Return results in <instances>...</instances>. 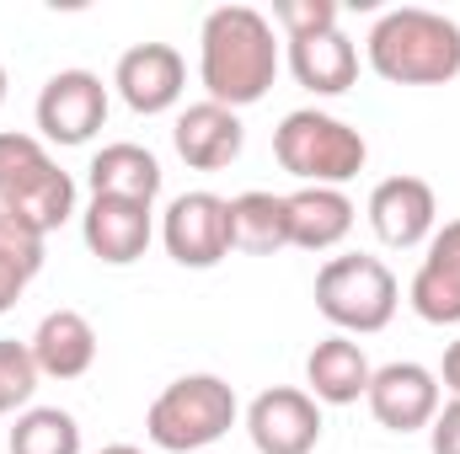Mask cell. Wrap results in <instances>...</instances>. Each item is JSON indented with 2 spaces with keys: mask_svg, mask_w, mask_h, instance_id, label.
Listing matches in <instances>:
<instances>
[{
  "mask_svg": "<svg viewBox=\"0 0 460 454\" xmlns=\"http://www.w3.org/2000/svg\"><path fill=\"white\" fill-rule=\"evenodd\" d=\"M279 38L257 5H215L199 27V81L230 113L262 102L279 81Z\"/></svg>",
  "mask_w": 460,
  "mask_h": 454,
  "instance_id": "cell-1",
  "label": "cell"
},
{
  "mask_svg": "<svg viewBox=\"0 0 460 454\" xmlns=\"http://www.w3.org/2000/svg\"><path fill=\"white\" fill-rule=\"evenodd\" d=\"M364 59L391 86H450L460 75V22L429 5H396L369 27Z\"/></svg>",
  "mask_w": 460,
  "mask_h": 454,
  "instance_id": "cell-2",
  "label": "cell"
},
{
  "mask_svg": "<svg viewBox=\"0 0 460 454\" xmlns=\"http://www.w3.org/2000/svg\"><path fill=\"white\" fill-rule=\"evenodd\" d=\"M273 155L300 188H343V182H353L364 171L369 139L353 123H343L338 113L295 108L273 128Z\"/></svg>",
  "mask_w": 460,
  "mask_h": 454,
  "instance_id": "cell-3",
  "label": "cell"
},
{
  "mask_svg": "<svg viewBox=\"0 0 460 454\" xmlns=\"http://www.w3.org/2000/svg\"><path fill=\"white\" fill-rule=\"evenodd\" d=\"M0 209L43 240L75 214V177L49 155L38 134H0Z\"/></svg>",
  "mask_w": 460,
  "mask_h": 454,
  "instance_id": "cell-4",
  "label": "cell"
},
{
  "mask_svg": "<svg viewBox=\"0 0 460 454\" xmlns=\"http://www.w3.org/2000/svg\"><path fill=\"white\" fill-rule=\"evenodd\" d=\"M235 417H241V406H235L230 380H220V374H182V380H172L150 401L145 433H150L155 450L193 454V450L220 444L230 428H235Z\"/></svg>",
  "mask_w": 460,
  "mask_h": 454,
  "instance_id": "cell-5",
  "label": "cell"
},
{
  "mask_svg": "<svg viewBox=\"0 0 460 454\" xmlns=\"http://www.w3.org/2000/svg\"><path fill=\"white\" fill-rule=\"evenodd\" d=\"M402 305V284L396 273L369 257V251H348V257H327L316 273V310L343 332V337H369L385 332L391 316Z\"/></svg>",
  "mask_w": 460,
  "mask_h": 454,
  "instance_id": "cell-6",
  "label": "cell"
},
{
  "mask_svg": "<svg viewBox=\"0 0 460 454\" xmlns=\"http://www.w3.org/2000/svg\"><path fill=\"white\" fill-rule=\"evenodd\" d=\"M108 108H113V97H108L97 70H54L38 92V108H32L38 139L59 144V150L65 144H92L108 123Z\"/></svg>",
  "mask_w": 460,
  "mask_h": 454,
  "instance_id": "cell-7",
  "label": "cell"
},
{
  "mask_svg": "<svg viewBox=\"0 0 460 454\" xmlns=\"http://www.w3.org/2000/svg\"><path fill=\"white\" fill-rule=\"evenodd\" d=\"M161 240H166V257L177 267H193V273H209L220 267L230 251V198L199 188V193H177L161 214Z\"/></svg>",
  "mask_w": 460,
  "mask_h": 454,
  "instance_id": "cell-8",
  "label": "cell"
},
{
  "mask_svg": "<svg viewBox=\"0 0 460 454\" xmlns=\"http://www.w3.org/2000/svg\"><path fill=\"white\" fill-rule=\"evenodd\" d=\"M246 439L257 454H311L322 444V401L295 385L257 390L246 406Z\"/></svg>",
  "mask_w": 460,
  "mask_h": 454,
  "instance_id": "cell-9",
  "label": "cell"
},
{
  "mask_svg": "<svg viewBox=\"0 0 460 454\" xmlns=\"http://www.w3.org/2000/svg\"><path fill=\"white\" fill-rule=\"evenodd\" d=\"M364 214H369V230L380 235V246L412 251V246H429V235L439 230V198H434V188L423 177L396 171V177L375 182Z\"/></svg>",
  "mask_w": 460,
  "mask_h": 454,
  "instance_id": "cell-10",
  "label": "cell"
},
{
  "mask_svg": "<svg viewBox=\"0 0 460 454\" xmlns=\"http://www.w3.org/2000/svg\"><path fill=\"white\" fill-rule=\"evenodd\" d=\"M364 401H369V412H375L380 428H391V433H418V428H429L434 412L445 406V385H439V374H434L429 363L396 358V363L375 369Z\"/></svg>",
  "mask_w": 460,
  "mask_h": 454,
  "instance_id": "cell-11",
  "label": "cell"
},
{
  "mask_svg": "<svg viewBox=\"0 0 460 454\" xmlns=\"http://www.w3.org/2000/svg\"><path fill=\"white\" fill-rule=\"evenodd\" d=\"M113 92L123 97V108L139 118L172 113L188 92V65L172 43H134V48L118 54Z\"/></svg>",
  "mask_w": 460,
  "mask_h": 454,
  "instance_id": "cell-12",
  "label": "cell"
},
{
  "mask_svg": "<svg viewBox=\"0 0 460 454\" xmlns=\"http://www.w3.org/2000/svg\"><path fill=\"white\" fill-rule=\"evenodd\" d=\"M407 305L429 327H460V220H445L429 235L423 262L407 284Z\"/></svg>",
  "mask_w": 460,
  "mask_h": 454,
  "instance_id": "cell-13",
  "label": "cell"
},
{
  "mask_svg": "<svg viewBox=\"0 0 460 454\" xmlns=\"http://www.w3.org/2000/svg\"><path fill=\"white\" fill-rule=\"evenodd\" d=\"M172 150L193 166V171H226L230 161L246 150V128L241 113H230L220 102H188L172 123Z\"/></svg>",
  "mask_w": 460,
  "mask_h": 454,
  "instance_id": "cell-14",
  "label": "cell"
},
{
  "mask_svg": "<svg viewBox=\"0 0 460 454\" xmlns=\"http://www.w3.org/2000/svg\"><path fill=\"white\" fill-rule=\"evenodd\" d=\"M155 209L150 204H128V198H92L81 214V240L97 262L108 267H128L145 257L150 235H155Z\"/></svg>",
  "mask_w": 460,
  "mask_h": 454,
  "instance_id": "cell-15",
  "label": "cell"
},
{
  "mask_svg": "<svg viewBox=\"0 0 460 454\" xmlns=\"http://www.w3.org/2000/svg\"><path fill=\"white\" fill-rule=\"evenodd\" d=\"M161 182H166L161 161H155L145 144H134V139L102 144V150L92 155V166H86L92 198H128V204H150V209H155Z\"/></svg>",
  "mask_w": 460,
  "mask_h": 454,
  "instance_id": "cell-16",
  "label": "cell"
},
{
  "mask_svg": "<svg viewBox=\"0 0 460 454\" xmlns=\"http://www.w3.org/2000/svg\"><path fill=\"white\" fill-rule=\"evenodd\" d=\"M27 347H32L38 374H49V380H81L97 363V327L81 310L59 305V310H49L38 321V332L27 337Z\"/></svg>",
  "mask_w": 460,
  "mask_h": 454,
  "instance_id": "cell-17",
  "label": "cell"
},
{
  "mask_svg": "<svg viewBox=\"0 0 460 454\" xmlns=\"http://www.w3.org/2000/svg\"><path fill=\"white\" fill-rule=\"evenodd\" d=\"M369 380H375V369H369L364 347L353 337H343V332L322 337L311 347V358H305V390L322 406H353V401H364Z\"/></svg>",
  "mask_w": 460,
  "mask_h": 454,
  "instance_id": "cell-18",
  "label": "cell"
},
{
  "mask_svg": "<svg viewBox=\"0 0 460 454\" xmlns=\"http://www.w3.org/2000/svg\"><path fill=\"white\" fill-rule=\"evenodd\" d=\"M284 204H289V246L300 251H338L358 220L343 188H295L284 193Z\"/></svg>",
  "mask_w": 460,
  "mask_h": 454,
  "instance_id": "cell-19",
  "label": "cell"
},
{
  "mask_svg": "<svg viewBox=\"0 0 460 454\" xmlns=\"http://www.w3.org/2000/svg\"><path fill=\"white\" fill-rule=\"evenodd\" d=\"M289 75L311 92V97H343L358 81V43L343 27L316 32V38H295L289 43Z\"/></svg>",
  "mask_w": 460,
  "mask_h": 454,
  "instance_id": "cell-20",
  "label": "cell"
},
{
  "mask_svg": "<svg viewBox=\"0 0 460 454\" xmlns=\"http://www.w3.org/2000/svg\"><path fill=\"white\" fill-rule=\"evenodd\" d=\"M230 246L246 257H273L289 246V204L284 193L252 188L241 198H230Z\"/></svg>",
  "mask_w": 460,
  "mask_h": 454,
  "instance_id": "cell-21",
  "label": "cell"
},
{
  "mask_svg": "<svg viewBox=\"0 0 460 454\" xmlns=\"http://www.w3.org/2000/svg\"><path fill=\"white\" fill-rule=\"evenodd\" d=\"M11 454H81V423L65 406H27L5 439Z\"/></svg>",
  "mask_w": 460,
  "mask_h": 454,
  "instance_id": "cell-22",
  "label": "cell"
},
{
  "mask_svg": "<svg viewBox=\"0 0 460 454\" xmlns=\"http://www.w3.org/2000/svg\"><path fill=\"white\" fill-rule=\"evenodd\" d=\"M38 363H32V347L16 337H0V417L5 412H16V406H27L32 401V390H38Z\"/></svg>",
  "mask_w": 460,
  "mask_h": 454,
  "instance_id": "cell-23",
  "label": "cell"
},
{
  "mask_svg": "<svg viewBox=\"0 0 460 454\" xmlns=\"http://www.w3.org/2000/svg\"><path fill=\"white\" fill-rule=\"evenodd\" d=\"M338 0H273V22L284 27V38H316V32H332L338 27Z\"/></svg>",
  "mask_w": 460,
  "mask_h": 454,
  "instance_id": "cell-24",
  "label": "cell"
},
{
  "mask_svg": "<svg viewBox=\"0 0 460 454\" xmlns=\"http://www.w3.org/2000/svg\"><path fill=\"white\" fill-rule=\"evenodd\" d=\"M0 251L16 257V262H27L32 273L43 267V235H38L32 225H22L16 214H5V209H0Z\"/></svg>",
  "mask_w": 460,
  "mask_h": 454,
  "instance_id": "cell-25",
  "label": "cell"
},
{
  "mask_svg": "<svg viewBox=\"0 0 460 454\" xmlns=\"http://www.w3.org/2000/svg\"><path fill=\"white\" fill-rule=\"evenodd\" d=\"M429 450L434 454H460V401H445L429 423Z\"/></svg>",
  "mask_w": 460,
  "mask_h": 454,
  "instance_id": "cell-26",
  "label": "cell"
},
{
  "mask_svg": "<svg viewBox=\"0 0 460 454\" xmlns=\"http://www.w3.org/2000/svg\"><path fill=\"white\" fill-rule=\"evenodd\" d=\"M32 278H38V273H32L27 262H16V257H5V251H0V316L27 294V284H32Z\"/></svg>",
  "mask_w": 460,
  "mask_h": 454,
  "instance_id": "cell-27",
  "label": "cell"
},
{
  "mask_svg": "<svg viewBox=\"0 0 460 454\" xmlns=\"http://www.w3.org/2000/svg\"><path fill=\"white\" fill-rule=\"evenodd\" d=\"M434 374H439V385L450 390V401H460V337L445 347V363H439Z\"/></svg>",
  "mask_w": 460,
  "mask_h": 454,
  "instance_id": "cell-28",
  "label": "cell"
},
{
  "mask_svg": "<svg viewBox=\"0 0 460 454\" xmlns=\"http://www.w3.org/2000/svg\"><path fill=\"white\" fill-rule=\"evenodd\" d=\"M97 454H145V450H134V444H108V450H97Z\"/></svg>",
  "mask_w": 460,
  "mask_h": 454,
  "instance_id": "cell-29",
  "label": "cell"
},
{
  "mask_svg": "<svg viewBox=\"0 0 460 454\" xmlns=\"http://www.w3.org/2000/svg\"><path fill=\"white\" fill-rule=\"evenodd\" d=\"M0 102H5V65H0Z\"/></svg>",
  "mask_w": 460,
  "mask_h": 454,
  "instance_id": "cell-30",
  "label": "cell"
}]
</instances>
